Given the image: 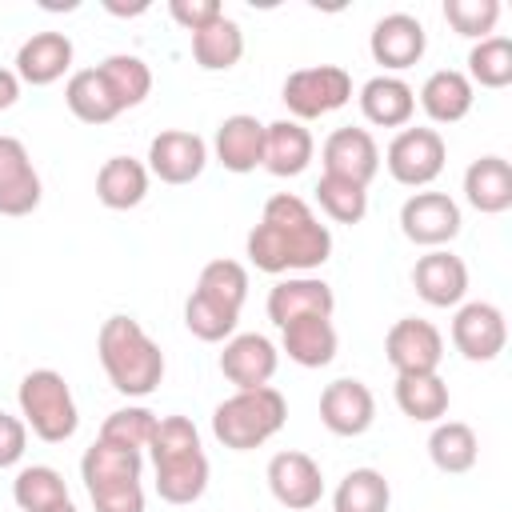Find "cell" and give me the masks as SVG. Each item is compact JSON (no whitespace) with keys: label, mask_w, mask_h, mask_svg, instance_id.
Here are the masks:
<instances>
[{"label":"cell","mask_w":512,"mask_h":512,"mask_svg":"<svg viewBox=\"0 0 512 512\" xmlns=\"http://www.w3.org/2000/svg\"><path fill=\"white\" fill-rule=\"evenodd\" d=\"M244 256L268 276H312L332 260V232L304 196L276 192L264 200L260 224L244 236Z\"/></svg>","instance_id":"cell-1"},{"label":"cell","mask_w":512,"mask_h":512,"mask_svg":"<svg viewBox=\"0 0 512 512\" xmlns=\"http://www.w3.org/2000/svg\"><path fill=\"white\" fill-rule=\"evenodd\" d=\"M96 356H100V368H104L108 384L120 396H128V400L152 396L160 388V380H164V352H160V344L128 312H116V316H108L100 324Z\"/></svg>","instance_id":"cell-2"},{"label":"cell","mask_w":512,"mask_h":512,"mask_svg":"<svg viewBox=\"0 0 512 512\" xmlns=\"http://www.w3.org/2000/svg\"><path fill=\"white\" fill-rule=\"evenodd\" d=\"M148 456H152V472H156V496L164 504H196L208 492L212 468H208L200 432L188 416H180V412L160 416Z\"/></svg>","instance_id":"cell-3"},{"label":"cell","mask_w":512,"mask_h":512,"mask_svg":"<svg viewBox=\"0 0 512 512\" xmlns=\"http://www.w3.org/2000/svg\"><path fill=\"white\" fill-rule=\"evenodd\" d=\"M288 420V400L276 384L240 388L212 408V436L232 452L264 448Z\"/></svg>","instance_id":"cell-4"},{"label":"cell","mask_w":512,"mask_h":512,"mask_svg":"<svg viewBox=\"0 0 512 512\" xmlns=\"http://www.w3.org/2000/svg\"><path fill=\"white\" fill-rule=\"evenodd\" d=\"M16 404H20V420L28 424V432L44 444H64L80 428L72 384L56 368H32L16 388Z\"/></svg>","instance_id":"cell-5"},{"label":"cell","mask_w":512,"mask_h":512,"mask_svg":"<svg viewBox=\"0 0 512 512\" xmlns=\"http://www.w3.org/2000/svg\"><path fill=\"white\" fill-rule=\"evenodd\" d=\"M280 100L292 120L308 124V120H320L352 100V76L340 64H308V68H296L284 76Z\"/></svg>","instance_id":"cell-6"},{"label":"cell","mask_w":512,"mask_h":512,"mask_svg":"<svg viewBox=\"0 0 512 512\" xmlns=\"http://www.w3.org/2000/svg\"><path fill=\"white\" fill-rule=\"evenodd\" d=\"M384 168L396 184L404 188H428L440 172H444V160H448V144L440 136V128H400L388 148H384Z\"/></svg>","instance_id":"cell-7"},{"label":"cell","mask_w":512,"mask_h":512,"mask_svg":"<svg viewBox=\"0 0 512 512\" xmlns=\"http://www.w3.org/2000/svg\"><path fill=\"white\" fill-rule=\"evenodd\" d=\"M464 228L460 204L448 192L436 188H420L400 204V232L408 244L432 252V248H448Z\"/></svg>","instance_id":"cell-8"},{"label":"cell","mask_w":512,"mask_h":512,"mask_svg":"<svg viewBox=\"0 0 512 512\" xmlns=\"http://www.w3.org/2000/svg\"><path fill=\"white\" fill-rule=\"evenodd\" d=\"M508 344V320L492 300H464L452 316V348L472 360V364H488L504 352Z\"/></svg>","instance_id":"cell-9"},{"label":"cell","mask_w":512,"mask_h":512,"mask_svg":"<svg viewBox=\"0 0 512 512\" xmlns=\"http://www.w3.org/2000/svg\"><path fill=\"white\" fill-rule=\"evenodd\" d=\"M268 492L280 508L288 512H312L324 500V472L320 464L300 452V448H284L268 460Z\"/></svg>","instance_id":"cell-10"},{"label":"cell","mask_w":512,"mask_h":512,"mask_svg":"<svg viewBox=\"0 0 512 512\" xmlns=\"http://www.w3.org/2000/svg\"><path fill=\"white\" fill-rule=\"evenodd\" d=\"M384 356L396 376L436 372L444 360V332L424 316H400L384 336Z\"/></svg>","instance_id":"cell-11"},{"label":"cell","mask_w":512,"mask_h":512,"mask_svg":"<svg viewBox=\"0 0 512 512\" xmlns=\"http://www.w3.org/2000/svg\"><path fill=\"white\" fill-rule=\"evenodd\" d=\"M144 168L160 184H176V188L192 184L208 168V144H204V136H196L188 128H164V132L152 136Z\"/></svg>","instance_id":"cell-12"},{"label":"cell","mask_w":512,"mask_h":512,"mask_svg":"<svg viewBox=\"0 0 512 512\" xmlns=\"http://www.w3.org/2000/svg\"><path fill=\"white\" fill-rule=\"evenodd\" d=\"M368 52H372V60H376L388 76H396V72H404V68H412V64L424 60V52H428V32H424V24H420L412 12H388V16H380V20L372 24V32H368Z\"/></svg>","instance_id":"cell-13"},{"label":"cell","mask_w":512,"mask_h":512,"mask_svg":"<svg viewBox=\"0 0 512 512\" xmlns=\"http://www.w3.org/2000/svg\"><path fill=\"white\" fill-rule=\"evenodd\" d=\"M320 164H324V176H340V180L368 188L380 172V144L368 128L348 124V128L328 132V140L320 144Z\"/></svg>","instance_id":"cell-14"},{"label":"cell","mask_w":512,"mask_h":512,"mask_svg":"<svg viewBox=\"0 0 512 512\" xmlns=\"http://www.w3.org/2000/svg\"><path fill=\"white\" fill-rule=\"evenodd\" d=\"M376 420V396L364 380L356 376H340L332 384H324L320 392V424L332 432V436H364Z\"/></svg>","instance_id":"cell-15"},{"label":"cell","mask_w":512,"mask_h":512,"mask_svg":"<svg viewBox=\"0 0 512 512\" xmlns=\"http://www.w3.org/2000/svg\"><path fill=\"white\" fill-rule=\"evenodd\" d=\"M44 184L40 172L24 148V140L16 136H0V216H32L40 208Z\"/></svg>","instance_id":"cell-16"},{"label":"cell","mask_w":512,"mask_h":512,"mask_svg":"<svg viewBox=\"0 0 512 512\" xmlns=\"http://www.w3.org/2000/svg\"><path fill=\"white\" fill-rule=\"evenodd\" d=\"M412 288L428 308H460L468 296V264L452 248H432L416 256Z\"/></svg>","instance_id":"cell-17"},{"label":"cell","mask_w":512,"mask_h":512,"mask_svg":"<svg viewBox=\"0 0 512 512\" xmlns=\"http://www.w3.org/2000/svg\"><path fill=\"white\" fill-rule=\"evenodd\" d=\"M280 368V348L264 336V332H236L224 340V352H220V372L224 380L240 392V388H264L272 384Z\"/></svg>","instance_id":"cell-18"},{"label":"cell","mask_w":512,"mask_h":512,"mask_svg":"<svg viewBox=\"0 0 512 512\" xmlns=\"http://www.w3.org/2000/svg\"><path fill=\"white\" fill-rule=\"evenodd\" d=\"M268 320L276 328L304 320V316H332L336 312V292L320 276H280L268 288Z\"/></svg>","instance_id":"cell-19"},{"label":"cell","mask_w":512,"mask_h":512,"mask_svg":"<svg viewBox=\"0 0 512 512\" xmlns=\"http://www.w3.org/2000/svg\"><path fill=\"white\" fill-rule=\"evenodd\" d=\"M140 476H144V452H136V448H120V444L96 436L80 456V480H84L88 496L140 484Z\"/></svg>","instance_id":"cell-20"},{"label":"cell","mask_w":512,"mask_h":512,"mask_svg":"<svg viewBox=\"0 0 512 512\" xmlns=\"http://www.w3.org/2000/svg\"><path fill=\"white\" fill-rule=\"evenodd\" d=\"M72 40L68 32H32L20 48H16V76L20 84L32 88H48L64 76H72Z\"/></svg>","instance_id":"cell-21"},{"label":"cell","mask_w":512,"mask_h":512,"mask_svg":"<svg viewBox=\"0 0 512 512\" xmlns=\"http://www.w3.org/2000/svg\"><path fill=\"white\" fill-rule=\"evenodd\" d=\"M212 156H216V164H224L236 176L256 172L264 164V124L248 112L224 116L212 136Z\"/></svg>","instance_id":"cell-22"},{"label":"cell","mask_w":512,"mask_h":512,"mask_svg":"<svg viewBox=\"0 0 512 512\" xmlns=\"http://www.w3.org/2000/svg\"><path fill=\"white\" fill-rule=\"evenodd\" d=\"M356 100H360L364 120L376 124V128H408L412 116H416V92H412V84L404 76L380 72V76L364 80Z\"/></svg>","instance_id":"cell-23"},{"label":"cell","mask_w":512,"mask_h":512,"mask_svg":"<svg viewBox=\"0 0 512 512\" xmlns=\"http://www.w3.org/2000/svg\"><path fill=\"white\" fill-rule=\"evenodd\" d=\"M312 156H316V140L300 120L284 116V120L264 124V164L260 168L288 180V176H300L312 164Z\"/></svg>","instance_id":"cell-24"},{"label":"cell","mask_w":512,"mask_h":512,"mask_svg":"<svg viewBox=\"0 0 512 512\" xmlns=\"http://www.w3.org/2000/svg\"><path fill=\"white\" fill-rule=\"evenodd\" d=\"M464 200L480 216H500L512 208V164L496 152L476 156L464 168Z\"/></svg>","instance_id":"cell-25"},{"label":"cell","mask_w":512,"mask_h":512,"mask_svg":"<svg viewBox=\"0 0 512 512\" xmlns=\"http://www.w3.org/2000/svg\"><path fill=\"white\" fill-rule=\"evenodd\" d=\"M416 100H420V108L432 124H460L476 104V88L460 68H436L420 84Z\"/></svg>","instance_id":"cell-26"},{"label":"cell","mask_w":512,"mask_h":512,"mask_svg":"<svg viewBox=\"0 0 512 512\" xmlns=\"http://www.w3.org/2000/svg\"><path fill=\"white\" fill-rule=\"evenodd\" d=\"M340 336L332 328V316H304L280 328V352L300 368H324L336 360Z\"/></svg>","instance_id":"cell-27"},{"label":"cell","mask_w":512,"mask_h":512,"mask_svg":"<svg viewBox=\"0 0 512 512\" xmlns=\"http://www.w3.org/2000/svg\"><path fill=\"white\" fill-rule=\"evenodd\" d=\"M148 168L144 160L136 156H108L96 172V200L112 212H128V208H140L144 196H148Z\"/></svg>","instance_id":"cell-28"},{"label":"cell","mask_w":512,"mask_h":512,"mask_svg":"<svg viewBox=\"0 0 512 512\" xmlns=\"http://www.w3.org/2000/svg\"><path fill=\"white\" fill-rule=\"evenodd\" d=\"M396 408L412 420V424H440L448 416V384L440 380V372H412V376H396Z\"/></svg>","instance_id":"cell-29"},{"label":"cell","mask_w":512,"mask_h":512,"mask_svg":"<svg viewBox=\"0 0 512 512\" xmlns=\"http://www.w3.org/2000/svg\"><path fill=\"white\" fill-rule=\"evenodd\" d=\"M428 460L444 472V476H464L476 468L480 460V440L476 428L464 420H440L428 432Z\"/></svg>","instance_id":"cell-30"},{"label":"cell","mask_w":512,"mask_h":512,"mask_svg":"<svg viewBox=\"0 0 512 512\" xmlns=\"http://www.w3.org/2000/svg\"><path fill=\"white\" fill-rule=\"evenodd\" d=\"M244 56V32L232 16H216L208 28L192 32V60L204 72H228Z\"/></svg>","instance_id":"cell-31"},{"label":"cell","mask_w":512,"mask_h":512,"mask_svg":"<svg viewBox=\"0 0 512 512\" xmlns=\"http://www.w3.org/2000/svg\"><path fill=\"white\" fill-rule=\"evenodd\" d=\"M96 72H100V80H104V88L112 92V100H116L120 112L144 104L148 92H152V68H148L140 56H132V52H112V56H104V60L96 64Z\"/></svg>","instance_id":"cell-32"},{"label":"cell","mask_w":512,"mask_h":512,"mask_svg":"<svg viewBox=\"0 0 512 512\" xmlns=\"http://www.w3.org/2000/svg\"><path fill=\"white\" fill-rule=\"evenodd\" d=\"M64 104H68V112H72L80 124H112V120L120 116V108H116V100H112V92L104 88V80H100L96 68H76V72L68 76V84H64Z\"/></svg>","instance_id":"cell-33"},{"label":"cell","mask_w":512,"mask_h":512,"mask_svg":"<svg viewBox=\"0 0 512 512\" xmlns=\"http://www.w3.org/2000/svg\"><path fill=\"white\" fill-rule=\"evenodd\" d=\"M392 484L380 468H352L332 492V512H388Z\"/></svg>","instance_id":"cell-34"},{"label":"cell","mask_w":512,"mask_h":512,"mask_svg":"<svg viewBox=\"0 0 512 512\" xmlns=\"http://www.w3.org/2000/svg\"><path fill=\"white\" fill-rule=\"evenodd\" d=\"M12 500L20 512H48L68 500V484L52 464H28L12 480Z\"/></svg>","instance_id":"cell-35"},{"label":"cell","mask_w":512,"mask_h":512,"mask_svg":"<svg viewBox=\"0 0 512 512\" xmlns=\"http://www.w3.org/2000/svg\"><path fill=\"white\" fill-rule=\"evenodd\" d=\"M472 88H508L512 84V40L508 36H488V40H476L468 48V72Z\"/></svg>","instance_id":"cell-36"},{"label":"cell","mask_w":512,"mask_h":512,"mask_svg":"<svg viewBox=\"0 0 512 512\" xmlns=\"http://www.w3.org/2000/svg\"><path fill=\"white\" fill-rule=\"evenodd\" d=\"M192 292H200V296H208V300H216V304L240 312L244 300H248V268H244L240 260L216 256V260H208V264L200 268Z\"/></svg>","instance_id":"cell-37"},{"label":"cell","mask_w":512,"mask_h":512,"mask_svg":"<svg viewBox=\"0 0 512 512\" xmlns=\"http://www.w3.org/2000/svg\"><path fill=\"white\" fill-rule=\"evenodd\" d=\"M316 204L332 224H360L368 216V188L340 180V176H320L316 180Z\"/></svg>","instance_id":"cell-38"},{"label":"cell","mask_w":512,"mask_h":512,"mask_svg":"<svg viewBox=\"0 0 512 512\" xmlns=\"http://www.w3.org/2000/svg\"><path fill=\"white\" fill-rule=\"evenodd\" d=\"M156 424H160V416H156L152 408H144V404H124V408H116V412L104 416L100 440H112V444H120V448L148 452V444H152V436H156Z\"/></svg>","instance_id":"cell-39"},{"label":"cell","mask_w":512,"mask_h":512,"mask_svg":"<svg viewBox=\"0 0 512 512\" xmlns=\"http://www.w3.org/2000/svg\"><path fill=\"white\" fill-rule=\"evenodd\" d=\"M236 324H240V312H232L200 292H192L184 300V328L204 344H224L228 336H236Z\"/></svg>","instance_id":"cell-40"},{"label":"cell","mask_w":512,"mask_h":512,"mask_svg":"<svg viewBox=\"0 0 512 512\" xmlns=\"http://www.w3.org/2000/svg\"><path fill=\"white\" fill-rule=\"evenodd\" d=\"M444 20L464 40H488L500 20V0H444Z\"/></svg>","instance_id":"cell-41"},{"label":"cell","mask_w":512,"mask_h":512,"mask_svg":"<svg viewBox=\"0 0 512 512\" xmlns=\"http://www.w3.org/2000/svg\"><path fill=\"white\" fill-rule=\"evenodd\" d=\"M168 16H172L184 32H200V28H208L216 16H224V8H220L216 0H172V4H168Z\"/></svg>","instance_id":"cell-42"},{"label":"cell","mask_w":512,"mask_h":512,"mask_svg":"<svg viewBox=\"0 0 512 512\" xmlns=\"http://www.w3.org/2000/svg\"><path fill=\"white\" fill-rule=\"evenodd\" d=\"M28 448V424L12 412H0V468H16Z\"/></svg>","instance_id":"cell-43"},{"label":"cell","mask_w":512,"mask_h":512,"mask_svg":"<svg viewBox=\"0 0 512 512\" xmlns=\"http://www.w3.org/2000/svg\"><path fill=\"white\" fill-rule=\"evenodd\" d=\"M96 512H144V484H128V488H112V492H96L88 496Z\"/></svg>","instance_id":"cell-44"},{"label":"cell","mask_w":512,"mask_h":512,"mask_svg":"<svg viewBox=\"0 0 512 512\" xmlns=\"http://www.w3.org/2000/svg\"><path fill=\"white\" fill-rule=\"evenodd\" d=\"M20 76H16V68H4L0 64V112H8L16 100H20Z\"/></svg>","instance_id":"cell-45"},{"label":"cell","mask_w":512,"mask_h":512,"mask_svg":"<svg viewBox=\"0 0 512 512\" xmlns=\"http://www.w3.org/2000/svg\"><path fill=\"white\" fill-rule=\"evenodd\" d=\"M48 512H80L72 500H64V504H56V508H48Z\"/></svg>","instance_id":"cell-46"}]
</instances>
